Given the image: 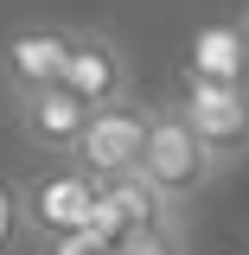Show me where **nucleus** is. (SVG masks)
I'll return each instance as SVG.
<instances>
[{"mask_svg":"<svg viewBox=\"0 0 249 255\" xmlns=\"http://www.w3.org/2000/svg\"><path fill=\"white\" fill-rule=\"evenodd\" d=\"M141 172H147L173 204H192L224 166L211 159V147L192 134V122L179 115V102H147V153H141Z\"/></svg>","mask_w":249,"mask_h":255,"instance_id":"nucleus-1","label":"nucleus"},{"mask_svg":"<svg viewBox=\"0 0 249 255\" xmlns=\"http://www.w3.org/2000/svg\"><path fill=\"white\" fill-rule=\"evenodd\" d=\"M179 115L192 122V134L211 147L218 166L249 159V83H211V77H186L179 83Z\"/></svg>","mask_w":249,"mask_h":255,"instance_id":"nucleus-2","label":"nucleus"},{"mask_svg":"<svg viewBox=\"0 0 249 255\" xmlns=\"http://www.w3.org/2000/svg\"><path fill=\"white\" fill-rule=\"evenodd\" d=\"M141 153H147V102H109V109H90V122L77 134L70 159L90 172V179H115V172H141Z\"/></svg>","mask_w":249,"mask_h":255,"instance_id":"nucleus-3","label":"nucleus"},{"mask_svg":"<svg viewBox=\"0 0 249 255\" xmlns=\"http://www.w3.org/2000/svg\"><path fill=\"white\" fill-rule=\"evenodd\" d=\"M19 198H26V230L38 236V243L96 223V179L77 166V159H58L51 172H38L32 185H19Z\"/></svg>","mask_w":249,"mask_h":255,"instance_id":"nucleus-4","label":"nucleus"},{"mask_svg":"<svg viewBox=\"0 0 249 255\" xmlns=\"http://www.w3.org/2000/svg\"><path fill=\"white\" fill-rule=\"evenodd\" d=\"M64 90L83 109H109L134 96V58L122 51V38L109 32H70V64H64Z\"/></svg>","mask_w":249,"mask_h":255,"instance_id":"nucleus-5","label":"nucleus"},{"mask_svg":"<svg viewBox=\"0 0 249 255\" xmlns=\"http://www.w3.org/2000/svg\"><path fill=\"white\" fill-rule=\"evenodd\" d=\"M147 223H179V204L147 179V172H115V179H96V236H128V230H147Z\"/></svg>","mask_w":249,"mask_h":255,"instance_id":"nucleus-6","label":"nucleus"},{"mask_svg":"<svg viewBox=\"0 0 249 255\" xmlns=\"http://www.w3.org/2000/svg\"><path fill=\"white\" fill-rule=\"evenodd\" d=\"M64 64H70V32L64 26H19L0 45V90L6 96H32L64 83Z\"/></svg>","mask_w":249,"mask_h":255,"instance_id":"nucleus-7","label":"nucleus"},{"mask_svg":"<svg viewBox=\"0 0 249 255\" xmlns=\"http://www.w3.org/2000/svg\"><path fill=\"white\" fill-rule=\"evenodd\" d=\"M13 122H19V140H26V147H38V153H51V159H70L77 134L90 122V109L64 90V83H51V90L13 96Z\"/></svg>","mask_w":249,"mask_h":255,"instance_id":"nucleus-8","label":"nucleus"},{"mask_svg":"<svg viewBox=\"0 0 249 255\" xmlns=\"http://www.w3.org/2000/svg\"><path fill=\"white\" fill-rule=\"evenodd\" d=\"M186 77H211V83H249V26H205L192 38Z\"/></svg>","mask_w":249,"mask_h":255,"instance_id":"nucleus-9","label":"nucleus"},{"mask_svg":"<svg viewBox=\"0 0 249 255\" xmlns=\"http://www.w3.org/2000/svg\"><path fill=\"white\" fill-rule=\"evenodd\" d=\"M115 255H186V223H147L115 236Z\"/></svg>","mask_w":249,"mask_h":255,"instance_id":"nucleus-10","label":"nucleus"},{"mask_svg":"<svg viewBox=\"0 0 249 255\" xmlns=\"http://www.w3.org/2000/svg\"><path fill=\"white\" fill-rule=\"evenodd\" d=\"M19 236H26V198H19V185L0 179V255L19 249Z\"/></svg>","mask_w":249,"mask_h":255,"instance_id":"nucleus-11","label":"nucleus"},{"mask_svg":"<svg viewBox=\"0 0 249 255\" xmlns=\"http://www.w3.org/2000/svg\"><path fill=\"white\" fill-rule=\"evenodd\" d=\"M38 255H115V243L96 236V230H70V236H45Z\"/></svg>","mask_w":249,"mask_h":255,"instance_id":"nucleus-12","label":"nucleus"},{"mask_svg":"<svg viewBox=\"0 0 249 255\" xmlns=\"http://www.w3.org/2000/svg\"><path fill=\"white\" fill-rule=\"evenodd\" d=\"M243 26H249V13H243Z\"/></svg>","mask_w":249,"mask_h":255,"instance_id":"nucleus-13","label":"nucleus"}]
</instances>
